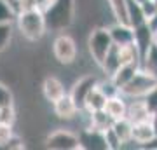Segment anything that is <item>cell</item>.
<instances>
[{
  "instance_id": "obj_1",
  "label": "cell",
  "mask_w": 157,
  "mask_h": 150,
  "mask_svg": "<svg viewBox=\"0 0 157 150\" xmlns=\"http://www.w3.org/2000/svg\"><path fill=\"white\" fill-rule=\"evenodd\" d=\"M77 11V0H52V4L44 12L47 32L61 33L73 25Z\"/></svg>"
},
{
  "instance_id": "obj_2",
  "label": "cell",
  "mask_w": 157,
  "mask_h": 150,
  "mask_svg": "<svg viewBox=\"0 0 157 150\" xmlns=\"http://www.w3.org/2000/svg\"><path fill=\"white\" fill-rule=\"evenodd\" d=\"M16 25H17V32L21 33L23 39L28 40V42L42 40L45 32H47L44 12L37 11V9H28V11L17 12Z\"/></svg>"
},
{
  "instance_id": "obj_3",
  "label": "cell",
  "mask_w": 157,
  "mask_h": 150,
  "mask_svg": "<svg viewBox=\"0 0 157 150\" xmlns=\"http://www.w3.org/2000/svg\"><path fill=\"white\" fill-rule=\"evenodd\" d=\"M112 37L108 32V26H93L87 35V52H89L91 61L100 68L105 56L112 49Z\"/></svg>"
},
{
  "instance_id": "obj_4",
  "label": "cell",
  "mask_w": 157,
  "mask_h": 150,
  "mask_svg": "<svg viewBox=\"0 0 157 150\" xmlns=\"http://www.w3.org/2000/svg\"><path fill=\"white\" fill-rule=\"evenodd\" d=\"M157 86V77L147 72L145 68H140L135 73V77L131 79L124 87H121V94L126 100H135V98H145L152 89Z\"/></svg>"
},
{
  "instance_id": "obj_5",
  "label": "cell",
  "mask_w": 157,
  "mask_h": 150,
  "mask_svg": "<svg viewBox=\"0 0 157 150\" xmlns=\"http://www.w3.org/2000/svg\"><path fill=\"white\" fill-rule=\"evenodd\" d=\"M77 54H78V47L72 35L61 32L54 37V40H52V56L59 65H65V67L73 65L77 61Z\"/></svg>"
},
{
  "instance_id": "obj_6",
  "label": "cell",
  "mask_w": 157,
  "mask_h": 150,
  "mask_svg": "<svg viewBox=\"0 0 157 150\" xmlns=\"http://www.w3.org/2000/svg\"><path fill=\"white\" fill-rule=\"evenodd\" d=\"M45 147L51 150H82L78 134H75L70 129H54L52 133L45 136Z\"/></svg>"
},
{
  "instance_id": "obj_7",
  "label": "cell",
  "mask_w": 157,
  "mask_h": 150,
  "mask_svg": "<svg viewBox=\"0 0 157 150\" xmlns=\"http://www.w3.org/2000/svg\"><path fill=\"white\" fill-rule=\"evenodd\" d=\"M98 80L100 79L93 75V73H86L82 77H78L75 82L72 84V87H70V98L73 100V103L77 105L78 110H84V105H86V98L89 94L91 91L98 86Z\"/></svg>"
},
{
  "instance_id": "obj_8",
  "label": "cell",
  "mask_w": 157,
  "mask_h": 150,
  "mask_svg": "<svg viewBox=\"0 0 157 150\" xmlns=\"http://www.w3.org/2000/svg\"><path fill=\"white\" fill-rule=\"evenodd\" d=\"M78 141L82 150H108L105 133L100 129H94L87 126L78 133Z\"/></svg>"
},
{
  "instance_id": "obj_9",
  "label": "cell",
  "mask_w": 157,
  "mask_h": 150,
  "mask_svg": "<svg viewBox=\"0 0 157 150\" xmlns=\"http://www.w3.org/2000/svg\"><path fill=\"white\" fill-rule=\"evenodd\" d=\"M40 89H42V96H44V100L47 101V103H51V105H52L54 101H58L61 96L67 94V87H65V84H63L61 79H58L56 75H47V77H44Z\"/></svg>"
},
{
  "instance_id": "obj_10",
  "label": "cell",
  "mask_w": 157,
  "mask_h": 150,
  "mask_svg": "<svg viewBox=\"0 0 157 150\" xmlns=\"http://www.w3.org/2000/svg\"><path fill=\"white\" fill-rule=\"evenodd\" d=\"M154 138H155V131H154V126H152L150 119H148V121H141V122L133 124L131 141L136 143L140 148H143L147 143H150Z\"/></svg>"
},
{
  "instance_id": "obj_11",
  "label": "cell",
  "mask_w": 157,
  "mask_h": 150,
  "mask_svg": "<svg viewBox=\"0 0 157 150\" xmlns=\"http://www.w3.org/2000/svg\"><path fill=\"white\" fill-rule=\"evenodd\" d=\"M112 42L115 45H126V44H135V30L131 25L115 21L113 25L108 26Z\"/></svg>"
},
{
  "instance_id": "obj_12",
  "label": "cell",
  "mask_w": 157,
  "mask_h": 150,
  "mask_svg": "<svg viewBox=\"0 0 157 150\" xmlns=\"http://www.w3.org/2000/svg\"><path fill=\"white\" fill-rule=\"evenodd\" d=\"M52 112H54V115H56L58 119H61V121H72V119H75V117L78 115L80 110L77 108V105L73 103V100L67 93V94L61 96L58 101L52 103Z\"/></svg>"
},
{
  "instance_id": "obj_13",
  "label": "cell",
  "mask_w": 157,
  "mask_h": 150,
  "mask_svg": "<svg viewBox=\"0 0 157 150\" xmlns=\"http://www.w3.org/2000/svg\"><path fill=\"white\" fill-rule=\"evenodd\" d=\"M150 108L145 103L143 98H135L131 100V103H128V112H126V117H128L131 122H141V121H148L150 119Z\"/></svg>"
},
{
  "instance_id": "obj_14",
  "label": "cell",
  "mask_w": 157,
  "mask_h": 150,
  "mask_svg": "<svg viewBox=\"0 0 157 150\" xmlns=\"http://www.w3.org/2000/svg\"><path fill=\"white\" fill-rule=\"evenodd\" d=\"M140 68H141L140 63H124V65H121V67L110 75V79H112V82L115 84L119 87V91H121V87H124L131 79L135 77V73L138 72Z\"/></svg>"
},
{
  "instance_id": "obj_15",
  "label": "cell",
  "mask_w": 157,
  "mask_h": 150,
  "mask_svg": "<svg viewBox=\"0 0 157 150\" xmlns=\"http://www.w3.org/2000/svg\"><path fill=\"white\" fill-rule=\"evenodd\" d=\"M133 30H135V45L138 47L140 54L143 56L145 54V51L148 49V45L155 40V35L152 33V30L148 28L147 21L141 23V25H138V26H135Z\"/></svg>"
},
{
  "instance_id": "obj_16",
  "label": "cell",
  "mask_w": 157,
  "mask_h": 150,
  "mask_svg": "<svg viewBox=\"0 0 157 150\" xmlns=\"http://www.w3.org/2000/svg\"><path fill=\"white\" fill-rule=\"evenodd\" d=\"M105 112L112 119H121V117H126V112H128V101L122 94H115L112 98H107V105H105Z\"/></svg>"
},
{
  "instance_id": "obj_17",
  "label": "cell",
  "mask_w": 157,
  "mask_h": 150,
  "mask_svg": "<svg viewBox=\"0 0 157 150\" xmlns=\"http://www.w3.org/2000/svg\"><path fill=\"white\" fill-rule=\"evenodd\" d=\"M113 133L119 136V140L124 143H129L131 141V133H133V122L129 121L128 117H121V119H113L112 126Z\"/></svg>"
},
{
  "instance_id": "obj_18",
  "label": "cell",
  "mask_w": 157,
  "mask_h": 150,
  "mask_svg": "<svg viewBox=\"0 0 157 150\" xmlns=\"http://www.w3.org/2000/svg\"><path fill=\"white\" fill-rule=\"evenodd\" d=\"M121 67V60H119V47L115 44L112 45V49L108 51V54L105 56V60L101 63L100 70L105 73V77H110L117 68Z\"/></svg>"
},
{
  "instance_id": "obj_19",
  "label": "cell",
  "mask_w": 157,
  "mask_h": 150,
  "mask_svg": "<svg viewBox=\"0 0 157 150\" xmlns=\"http://www.w3.org/2000/svg\"><path fill=\"white\" fill-rule=\"evenodd\" d=\"M107 105V96L101 93L98 86L91 91L87 98H86V105H84V112H94V110H103Z\"/></svg>"
},
{
  "instance_id": "obj_20",
  "label": "cell",
  "mask_w": 157,
  "mask_h": 150,
  "mask_svg": "<svg viewBox=\"0 0 157 150\" xmlns=\"http://www.w3.org/2000/svg\"><path fill=\"white\" fill-rule=\"evenodd\" d=\"M87 115H89V126L94 129H100V131H105L107 128L112 126V117L108 115L105 108L103 110H94V112H87Z\"/></svg>"
},
{
  "instance_id": "obj_21",
  "label": "cell",
  "mask_w": 157,
  "mask_h": 150,
  "mask_svg": "<svg viewBox=\"0 0 157 150\" xmlns=\"http://www.w3.org/2000/svg\"><path fill=\"white\" fill-rule=\"evenodd\" d=\"M141 68H145L147 72H150L152 75L157 77V42L155 40L148 45L145 54L141 56Z\"/></svg>"
},
{
  "instance_id": "obj_22",
  "label": "cell",
  "mask_w": 157,
  "mask_h": 150,
  "mask_svg": "<svg viewBox=\"0 0 157 150\" xmlns=\"http://www.w3.org/2000/svg\"><path fill=\"white\" fill-rule=\"evenodd\" d=\"M107 2L108 9L112 12V16L115 21L119 23H126L129 25L128 21V4H126V0H105Z\"/></svg>"
},
{
  "instance_id": "obj_23",
  "label": "cell",
  "mask_w": 157,
  "mask_h": 150,
  "mask_svg": "<svg viewBox=\"0 0 157 150\" xmlns=\"http://www.w3.org/2000/svg\"><path fill=\"white\" fill-rule=\"evenodd\" d=\"M126 4H128V21L131 26L135 28V26H138V25L147 21L138 2H135V0H126Z\"/></svg>"
},
{
  "instance_id": "obj_24",
  "label": "cell",
  "mask_w": 157,
  "mask_h": 150,
  "mask_svg": "<svg viewBox=\"0 0 157 150\" xmlns=\"http://www.w3.org/2000/svg\"><path fill=\"white\" fill-rule=\"evenodd\" d=\"M12 33V23H0V54L11 47Z\"/></svg>"
},
{
  "instance_id": "obj_25",
  "label": "cell",
  "mask_w": 157,
  "mask_h": 150,
  "mask_svg": "<svg viewBox=\"0 0 157 150\" xmlns=\"http://www.w3.org/2000/svg\"><path fill=\"white\" fill-rule=\"evenodd\" d=\"M16 11L7 0H0V23H14L16 21Z\"/></svg>"
},
{
  "instance_id": "obj_26",
  "label": "cell",
  "mask_w": 157,
  "mask_h": 150,
  "mask_svg": "<svg viewBox=\"0 0 157 150\" xmlns=\"http://www.w3.org/2000/svg\"><path fill=\"white\" fill-rule=\"evenodd\" d=\"M98 89H100L107 98H112V96H115V94H121L119 87L112 82V79L110 77H105L103 80H98Z\"/></svg>"
},
{
  "instance_id": "obj_27",
  "label": "cell",
  "mask_w": 157,
  "mask_h": 150,
  "mask_svg": "<svg viewBox=\"0 0 157 150\" xmlns=\"http://www.w3.org/2000/svg\"><path fill=\"white\" fill-rule=\"evenodd\" d=\"M7 105H14V93H12V87L9 84L0 80V106Z\"/></svg>"
},
{
  "instance_id": "obj_28",
  "label": "cell",
  "mask_w": 157,
  "mask_h": 150,
  "mask_svg": "<svg viewBox=\"0 0 157 150\" xmlns=\"http://www.w3.org/2000/svg\"><path fill=\"white\" fill-rule=\"evenodd\" d=\"M17 121V112L14 105H7V106H0V122L12 124Z\"/></svg>"
},
{
  "instance_id": "obj_29",
  "label": "cell",
  "mask_w": 157,
  "mask_h": 150,
  "mask_svg": "<svg viewBox=\"0 0 157 150\" xmlns=\"http://www.w3.org/2000/svg\"><path fill=\"white\" fill-rule=\"evenodd\" d=\"M105 140H107V147L108 150H119V148H122V141L119 140V136L115 133H113V129L112 128H107L105 131Z\"/></svg>"
},
{
  "instance_id": "obj_30",
  "label": "cell",
  "mask_w": 157,
  "mask_h": 150,
  "mask_svg": "<svg viewBox=\"0 0 157 150\" xmlns=\"http://www.w3.org/2000/svg\"><path fill=\"white\" fill-rule=\"evenodd\" d=\"M12 134H14V126L12 124L0 122V148L6 147V143L11 140Z\"/></svg>"
},
{
  "instance_id": "obj_31",
  "label": "cell",
  "mask_w": 157,
  "mask_h": 150,
  "mask_svg": "<svg viewBox=\"0 0 157 150\" xmlns=\"http://www.w3.org/2000/svg\"><path fill=\"white\" fill-rule=\"evenodd\" d=\"M25 147H26V145H25V140H23L19 134L14 133L11 136V140L6 143L4 148H6V150H21V148H25Z\"/></svg>"
},
{
  "instance_id": "obj_32",
  "label": "cell",
  "mask_w": 157,
  "mask_h": 150,
  "mask_svg": "<svg viewBox=\"0 0 157 150\" xmlns=\"http://www.w3.org/2000/svg\"><path fill=\"white\" fill-rule=\"evenodd\" d=\"M140 7H141V12H143L145 19H150V17L157 12V4L154 0H145V2H141Z\"/></svg>"
},
{
  "instance_id": "obj_33",
  "label": "cell",
  "mask_w": 157,
  "mask_h": 150,
  "mask_svg": "<svg viewBox=\"0 0 157 150\" xmlns=\"http://www.w3.org/2000/svg\"><path fill=\"white\" fill-rule=\"evenodd\" d=\"M145 100V103L148 105V108H150V112H154V110H157V86L154 89H152L150 93L143 98Z\"/></svg>"
},
{
  "instance_id": "obj_34",
  "label": "cell",
  "mask_w": 157,
  "mask_h": 150,
  "mask_svg": "<svg viewBox=\"0 0 157 150\" xmlns=\"http://www.w3.org/2000/svg\"><path fill=\"white\" fill-rule=\"evenodd\" d=\"M35 4V9L40 12H45L47 9L51 7V4H52V0H33Z\"/></svg>"
},
{
  "instance_id": "obj_35",
  "label": "cell",
  "mask_w": 157,
  "mask_h": 150,
  "mask_svg": "<svg viewBox=\"0 0 157 150\" xmlns=\"http://www.w3.org/2000/svg\"><path fill=\"white\" fill-rule=\"evenodd\" d=\"M147 25H148V28L152 30V33L157 35V12L150 17V19H147Z\"/></svg>"
},
{
  "instance_id": "obj_36",
  "label": "cell",
  "mask_w": 157,
  "mask_h": 150,
  "mask_svg": "<svg viewBox=\"0 0 157 150\" xmlns=\"http://www.w3.org/2000/svg\"><path fill=\"white\" fill-rule=\"evenodd\" d=\"M135 2H138V4H141V2H145V0H135Z\"/></svg>"
},
{
  "instance_id": "obj_37",
  "label": "cell",
  "mask_w": 157,
  "mask_h": 150,
  "mask_svg": "<svg viewBox=\"0 0 157 150\" xmlns=\"http://www.w3.org/2000/svg\"><path fill=\"white\" fill-rule=\"evenodd\" d=\"M154 2H155V4H157V0H154Z\"/></svg>"
}]
</instances>
